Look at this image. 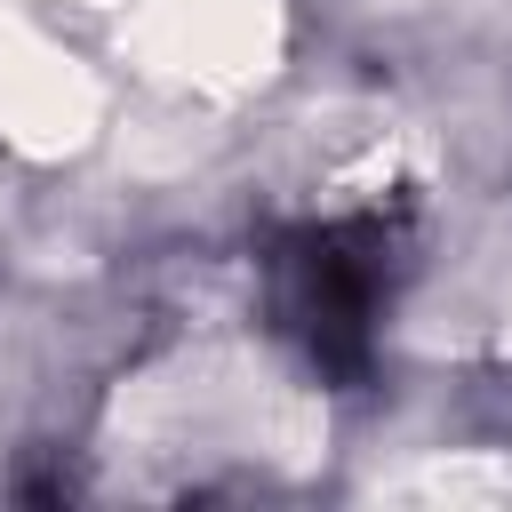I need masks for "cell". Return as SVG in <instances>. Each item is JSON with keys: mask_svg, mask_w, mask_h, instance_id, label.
<instances>
[{"mask_svg": "<svg viewBox=\"0 0 512 512\" xmlns=\"http://www.w3.org/2000/svg\"><path fill=\"white\" fill-rule=\"evenodd\" d=\"M288 320L328 368H360L376 320V232H312L288 256Z\"/></svg>", "mask_w": 512, "mask_h": 512, "instance_id": "cell-1", "label": "cell"}]
</instances>
